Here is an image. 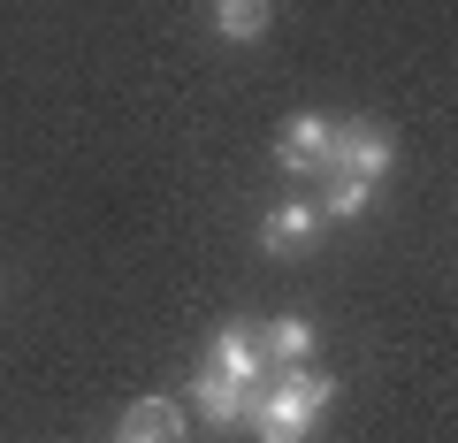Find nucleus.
<instances>
[{
	"mask_svg": "<svg viewBox=\"0 0 458 443\" xmlns=\"http://www.w3.org/2000/svg\"><path fill=\"white\" fill-rule=\"evenodd\" d=\"M328 405H336V382L313 375V367L298 360V367H283V375H276V390H267V397H252V421L245 428L260 443H306L313 428H321Z\"/></svg>",
	"mask_w": 458,
	"mask_h": 443,
	"instance_id": "nucleus-1",
	"label": "nucleus"
},
{
	"mask_svg": "<svg viewBox=\"0 0 458 443\" xmlns=\"http://www.w3.org/2000/svg\"><path fill=\"white\" fill-rule=\"evenodd\" d=\"M397 161V138L382 123H328V176H360V183H382Z\"/></svg>",
	"mask_w": 458,
	"mask_h": 443,
	"instance_id": "nucleus-2",
	"label": "nucleus"
},
{
	"mask_svg": "<svg viewBox=\"0 0 458 443\" xmlns=\"http://www.w3.org/2000/svg\"><path fill=\"white\" fill-rule=\"evenodd\" d=\"M313 237H321V207L313 199H283L276 214H260V252L267 260H298Z\"/></svg>",
	"mask_w": 458,
	"mask_h": 443,
	"instance_id": "nucleus-3",
	"label": "nucleus"
},
{
	"mask_svg": "<svg viewBox=\"0 0 458 443\" xmlns=\"http://www.w3.org/2000/svg\"><path fill=\"white\" fill-rule=\"evenodd\" d=\"M252 397H260V390L214 375V367H199V375H191V405H199V421H207V428H245L252 421Z\"/></svg>",
	"mask_w": 458,
	"mask_h": 443,
	"instance_id": "nucleus-4",
	"label": "nucleus"
},
{
	"mask_svg": "<svg viewBox=\"0 0 458 443\" xmlns=\"http://www.w3.org/2000/svg\"><path fill=\"white\" fill-rule=\"evenodd\" d=\"M114 443H183V405L176 397H138L114 421Z\"/></svg>",
	"mask_w": 458,
	"mask_h": 443,
	"instance_id": "nucleus-5",
	"label": "nucleus"
},
{
	"mask_svg": "<svg viewBox=\"0 0 458 443\" xmlns=\"http://www.w3.org/2000/svg\"><path fill=\"white\" fill-rule=\"evenodd\" d=\"M214 375L245 382V390H260V328L252 321H222V337H214Z\"/></svg>",
	"mask_w": 458,
	"mask_h": 443,
	"instance_id": "nucleus-6",
	"label": "nucleus"
},
{
	"mask_svg": "<svg viewBox=\"0 0 458 443\" xmlns=\"http://www.w3.org/2000/svg\"><path fill=\"white\" fill-rule=\"evenodd\" d=\"M276 161L291 168V176H313V168H328V123L321 115H291L276 138Z\"/></svg>",
	"mask_w": 458,
	"mask_h": 443,
	"instance_id": "nucleus-7",
	"label": "nucleus"
},
{
	"mask_svg": "<svg viewBox=\"0 0 458 443\" xmlns=\"http://www.w3.org/2000/svg\"><path fill=\"white\" fill-rule=\"evenodd\" d=\"M267 23H276V0H214V31H222L229 47H252Z\"/></svg>",
	"mask_w": 458,
	"mask_h": 443,
	"instance_id": "nucleus-8",
	"label": "nucleus"
},
{
	"mask_svg": "<svg viewBox=\"0 0 458 443\" xmlns=\"http://www.w3.org/2000/svg\"><path fill=\"white\" fill-rule=\"evenodd\" d=\"M313 352V321L306 313H276V321L260 328V360H276V367H298Z\"/></svg>",
	"mask_w": 458,
	"mask_h": 443,
	"instance_id": "nucleus-9",
	"label": "nucleus"
},
{
	"mask_svg": "<svg viewBox=\"0 0 458 443\" xmlns=\"http://www.w3.org/2000/svg\"><path fill=\"white\" fill-rule=\"evenodd\" d=\"M367 199H375V183H360V176H336V183H328V207H321V222H352V214H367Z\"/></svg>",
	"mask_w": 458,
	"mask_h": 443,
	"instance_id": "nucleus-10",
	"label": "nucleus"
}]
</instances>
